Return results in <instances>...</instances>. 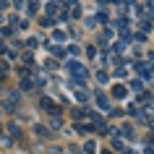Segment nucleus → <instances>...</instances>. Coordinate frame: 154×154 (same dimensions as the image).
Masks as SVG:
<instances>
[{
	"mask_svg": "<svg viewBox=\"0 0 154 154\" xmlns=\"http://www.w3.org/2000/svg\"><path fill=\"white\" fill-rule=\"evenodd\" d=\"M52 37H55L57 42H65V34H63V32H57V29H55V32H52Z\"/></svg>",
	"mask_w": 154,
	"mask_h": 154,
	"instance_id": "12",
	"label": "nucleus"
},
{
	"mask_svg": "<svg viewBox=\"0 0 154 154\" xmlns=\"http://www.w3.org/2000/svg\"><path fill=\"white\" fill-rule=\"evenodd\" d=\"M26 8H29V16H34V13H37V11H39V3H29V5H26Z\"/></svg>",
	"mask_w": 154,
	"mask_h": 154,
	"instance_id": "7",
	"label": "nucleus"
},
{
	"mask_svg": "<svg viewBox=\"0 0 154 154\" xmlns=\"http://www.w3.org/2000/svg\"><path fill=\"white\" fill-rule=\"evenodd\" d=\"M34 133H37L39 138H50V131L45 128V125H34Z\"/></svg>",
	"mask_w": 154,
	"mask_h": 154,
	"instance_id": "3",
	"label": "nucleus"
},
{
	"mask_svg": "<svg viewBox=\"0 0 154 154\" xmlns=\"http://www.w3.org/2000/svg\"><path fill=\"white\" fill-rule=\"evenodd\" d=\"M39 105H42V107H45V110H52V102H50V99H47V97H42V102H39Z\"/></svg>",
	"mask_w": 154,
	"mask_h": 154,
	"instance_id": "9",
	"label": "nucleus"
},
{
	"mask_svg": "<svg viewBox=\"0 0 154 154\" xmlns=\"http://www.w3.org/2000/svg\"><path fill=\"white\" fill-rule=\"evenodd\" d=\"M97 81H99V84H107V73H105V71L97 73Z\"/></svg>",
	"mask_w": 154,
	"mask_h": 154,
	"instance_id": "11",
	"label": "nucleus"
},
{
	"mask_svg": "<svg viewBox=\"0 0 154 154\" xmlns=\"http://www.w3.org/2000/svg\"><path fill=\"white\" fill-rule=\"evenodd\" d=\"M8 133H11V136H13V138H18V136H21V128L11 123V125H8Z\"/></svg>",
	"mask_w": 154,
	"mask_h": 154,
	"instance_id": "4",
	"label": "nucleus"
},
{
	"mask_svg": "<svg viewBox=\"0 0 154 154\" xmlns=\"http://www.w3.org/2000/svg\"><path fill=\"white\" fill-rule=\"evenodd\" d=\"M76 99H79V102H84V99H86V89H79V91H76Z\"/></svg>",
	"mask_w": 154,
	"mask_h": 154,
	"instance_id": "10",
	"label": "nucleus"
},
{
	"mask_svg": "<svg viewBox=\"0 0 154 154\" xmlns=\"http://www.w3.org/2000/svg\"><path fill=\"white\" fill-rule=\"evenodd\" d=\"M52 52H55L57 57H65V50H63V47H52Z\"/></svg>",
	"mask_w": 154,
	"mask_h": 154,
	"instance_id": "13",
	"label": "nucleus"
},
{
	"mask_svg": "<svg viewBox=\"0 0 154 154\" xmlns=\"http://www.w3.org/2000/svg\"><path fill=\"white\" fill-rule=\"evenodd\" d=\"M8 73V60H0V76H5Z\"/></svg>",
	"mask_w": 154,
	"mask_h": 154,
	"instance_id": "8",
	"label": "nucleus"
},
{
	"mask_svg": "<svg viewBox=\"0 0 154 154\" xmlns=\"http://www.w3.org/2000/svg\"><path fill=\"white\" fill-rule=\"evenodd\" d=\"M112 97L115 99H125V97H128V89H125V86H115V89H112Z\"/></svg>",
	"mask_w": 154,
	"mask_h": 154,
	"instance_id": "1",
	"label": "nucleus"
},
{
	"mask_svg": "<svg viewBox=\"0 0 154 154\" xmlns=\"http://www.w3.org/2000/svg\"><path fill=\"white\" fill-rule=\"evenodd\" d=\"M84 152H86V154H94V152H97V144H94V141H89V144L84 146Z\"/></svg>",
	"mask_w": 154,
	"mask_h": 154,
	"instance_id": "5",
	"label": "nucleus"
},
{
	"mask_svg": "<svg viewBox=\"0 0 154 154\" xmlns=\"http://www.w3.org/2000/svg\"><path fill=\"white\" fill-rule=\"evenodd\" d=\"M71 71H73V76H79V79L86 76V68H84V65H73V63H71Z\"/></svg>",
	"mask_w": 154,
	"mask_h": 154,
	"instance_id": "2",
	"label": "nucleus"
},
{
	"mask_svg": "<svg viewBox=\"0 0 154 154\" xmlns=\"http://www.w3.org/2000/svg\"><path fill=\"white\" fill-rule=\"evenodd\" d=\"M32 86H34V84L29 81V79H24V81H21V89H32Z\"/></svg>",
	"mask_w": 154,
	"mask_h": 154,
	"instance_id": "14",
	"label": "nucleus"
},
{
	"mask_svg": "<svg viewBox=\"0 0 154 154\" xmlns=\"http://www.w3.org/2000/svg\"><path fill=\"white\" fill-rule=\"evenodd\" d=\"M97 105L102 107V110H107V97H102V94H97Z\"/></svg>",
	"mask_w": 154,
	"mask_h": 154,
	"instance_id": "6",
	"label": "nucleus"
},
{
	"mask_svg": "<svg viewBox=\"0 0 154 154\" xmlns=\"http://www.w3.org/2000/svg\"><path fill=\"white\" fill-rule=\"evenodd\" d=\"M47 13H50V16H52V13H57V5H55V3H50V5H47Z\"/></svg>",
	"mask_w": 154,
	"mask_h": 154,
	"instance_id": "15",
	"label": "nucleus"
}]
</instances>
